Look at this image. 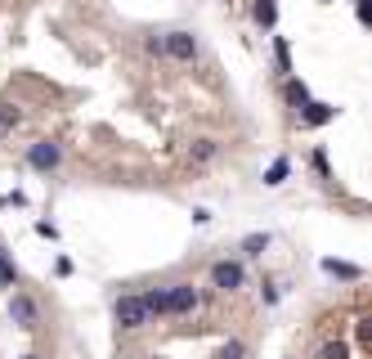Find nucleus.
<instances>
[{"instance_id": "obj_16", "label": "nucleus", "mask_w": 372, "mask_h": 359, "mask_svg": "<svg viewBox=\"0 0 372 359\" xmlns=\"http://www.w3.org/2000/svg\"><path fill=\"white\" fill-rule=\"evenodd\" d=\"M274 54H278V68L287 72V68H292V59H287V41H274Z\"/></svg>"}, {"instance_id": "obj_11", "label": "nucleus", "mask_w": 372, "mask_h": 359, "mask_svg": "<svg viewBox=\"0 0 372 359\" xmlns=\"http://www.w3.org/2000/svg\"><path fill=\"white\" fill-rule=\"evenodd\" d=\"M323 269H328V274H337V279H359V274H364V269L341 265V261H323Z\"/></svg>"}, {"instance_id": "obj_7", "label": "nucleus", "mask_w": 372, "mask_h": 359, "mask_svg": "<svg viewBox=\"0 0 372 359\" xmlns=\"http://www.w3.org/2000/svg\"><path fill=\"white\" fill-rule=\"evenodd\" d=\"M216 153H220L216 140H193V148H189V157H193L197 166H202V162H216Z\"/></svg>"}, {"instance_id": "obj_14", "label": "nucleus", "mask_w": 372, "mask_h": 359, "mask_svg": "<svg viewBox=\"0 0 372 359\" xmlns=\"http://www.w3.org/2000/svg\"><path fill=\"white\" fill-rule=\"evenodd\" d=\"M18 121H23V117H18V108H9V104H0V130H14V126H18Z\"/></svg>"}, {"instance_id": "obj_8", "label": "nucleus", "mask_w": 372, "mask_h": 359, "mask_svg": "<svg viewBox=\"0 0 372 359\" xmlns=\"http://www.w3.org/2000/svg\"><path fill=\"white\" fill-rule=\"evenodd\" d=\"M301 121H305V126H323V121H332V108L328 104H305L301 108Z\"/></svg>"}, {"instance_id": "obj_15", "label": "nucleus", "mask_w": 372, "mask_h": 359, "mask_svg": "<svg viewBox=\"0 0 372 359\" xmlns=\"http://www.w3.org/2000/svg\"><path fill=\"white\" fill-rule=\"evenodd\" d=\"M220 359H247V346L242 341H225L220 346Z\"/></svg>"}, {"instance_id": "obj_10", "label": "nucleus", "mask_w": 372, "mask_h": 359, "mask_svg": "<svg viewBox=\"0 0 372 359\" xmlns=\"http://www.w3.org/2000/svg\"><path fill=\"white\" fill-rule=\"evenodd\" d=\"M269 247V233H247L242 238V256H260Z\"/></svg>"}, {"instance_id": "obj_13", "label": "nucleus", "mask_w": 372, "mask_h": 359, "mask_svg": "<svg viewBox=\"0 0 372 359\" xmlns=\"http://www.w3.org/2000/svg\"><path fill=\"white\" fill-rule=\"evenodd\" d=\"M287 166H292L287 157H278V162L269 166V176H265V184H283V180H287Z\"/></svg>"}, {"instance_id": "obj_17", "label": "nucleus", "mask_w": 372, "mask_h": 359, "mask_svg": "<svg viewBox=\"0 0 372 359\" xmlns=\"http://www.w3.org/2000/svg\"><path fill=\"white\" fill-rule=\"evenodd\" d=\"M323 359H345V346L341 341H328L323 346Z\"/></svg>"}, {"instance_id": "obj_6", "label": "nucleus", "mask_w": 372, "mask_h": 359, "mask_svg": "<svg viewBox=\"0 0 372 359\" xmlns=\"http://www.w3.org/2000/svg\"><path fill=\"white\" fill-rule=\"evenodd\" d=\"M9 315H14L18 328H36V319H41V310H36V301H32L27 292H14V296H9Z\"/></svg>"}, {"instance_id": "obj_4", "label": "nucleus", "mask_w": 372, "mask_h": 359, "mask_svg": "<svg viewBox=\"0 0 372 359\" xmlns=\"http://www.w3.org/2000/svg\"><path fill=\"white\" fill-rule=\"evenodd\" d=\"M27 162H32V171H41V176H45V171H54L58 162H63V148L49 144V140H36L27 148Z\"/></svg>"}, {"instance_id": "obj_5", "label": "nucleus", "mask_w": 372, "mask_h": 359, "mask_svg": "<svg viewBox=\"0 0 372 359\" xmlns=\"http://www.w3.org/2000/svg\"><path fill=\"white\" fill-rule=\"evenodd\" d=\"M197 305V288L193 283H175V288H166V315H189Z\"/></svg>"}, {"instance_id": "obj_1", "label": "nucleus", "mask_w": 372, "mask_h": 359, "mask_svg": "<svg viewBox=\"0 0 372 359\" xmlns=\"http://www.w3.org/2000/svg\"><path fill=\"white\" fill-rule=\"evenodd\" d=\"M113 315H117V324L126 328V332H135V328H144L148 319V305H144V296H117V305H113Z\"/></svg>"}, {"instance_id": "obj_18", "label": "nucleus", "mask_w": 372, "mask_h": 359, "mask_svg": "<svg viewBox=\"0 0 372 359\" xmlns=\"http://www.w3.org/2000/svg\"><path fill=\"white\" fill-rule=\"evenodd\" d=\"M23 359H36V355H23Z\"/></svg>"}, {"instance_id": "obj_3", "label": "nucleus", "mask_w": 372, "mask_h": 359, "mask_svg": "<svg viewBox=\"0 0 372 359\" xmlns=\"http://www.w3.org/2000/svg\"><path fill=\"white\" fill-rule=\"evenodd\" d=\"M162 54L180 59V63H193V59H197V41H193V32H166V36H162Z\"/></svg>"}, {"instance_id": "obj_12", "label": "nucleus", "mask_w": 372, "mask_h": 359, "mask_svg": "<svg viewBox=\"0 0 372 359\" xmlns=\"http://www.w3.org/2000/svg\"><path fill=\"white\" fill-rule=\"evenodd\" d=\"M256 23L260 28H274V0H260L256 5Z\"/></svg>"}, {"instance_id": "obj_9", "label": "nucleus", "mask_w": 372, "mask_h": 359, "mask_svg": "<svg viewBox=\"0 0 372 359\" xmlns=\"http://www.w3.org/2000/svg\"><path fill=\"white\" fill-rule=\"evenodd\" d=\"M283 95H287L292 108H305V104H309V90H305L301 81H287V85H283Z\"/></svg>"}, {"instance_id": "obj_2", "label": "nucleus", "mask_w": 372, "mask_h": 359, "mask_svg": "<svg viewBox=\"0 0 372 359\" xmlns=\"http://www.w3.org/2000/svg\"><path fill=\"white\" fill-rule=\"evenodd\" d=\"M211 283H216L220 292H238L242 283H247L242 261H216V265H211Z\"/></svg>"}]
</instances>
